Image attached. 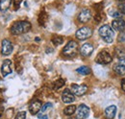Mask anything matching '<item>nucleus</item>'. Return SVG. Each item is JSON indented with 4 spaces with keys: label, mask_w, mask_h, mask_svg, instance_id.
<instances>
[{
    "label": "nucleus",
    "mask_w": 125,
    "mask_h": 119,
    "mask_svg": "<svg viewBox=\"0 0 125 119\" xmlns=\"http://www.w3.org/2000/svg\"><path fill=\"white\" fill-rule=\"evenodd\" d=\"M30 29H31V23L29 21H17L12 26L11 33L15 36H17L27 33L28 31H30Z\"/></svg>",
    "instance_id": "f257e3e1"
},
{
    "label": "nucleus",
    "mask_w": 125,
    "mask_h": 119,
    "mask_svg": "<svg viewBox=\"0 0 125 119\" xmlns=\"http://www.w3.org/2000/svg\"><path fill=\"white\" fill-rule=\"evenodd\" d=\"M99 35L100 37L108 43H112L113 40H114V30L109 25H103L102 27H100L99 29Z\"/></svg>",
    "instance_id": "f03ea898"
},
{
    "label": "nucleus",
    "mask_w": 125,
    "mask_h": 119,
    "mask_svg": "<svg viewBox=\"0 0 125 119\" xmlns=\"http://www.w3.org/2000/svg\"><path fill=\"white\" fill-rule=\"evenodd\" d=\"M77 53H78V44L74 40H70L69 42H67V44L62 49V54L69 58L75 57Z\"/></svg>",
    "instance_id": "7ed1b4c3"
},
{
    "label": "nucleus",
    "mask_w": 125,
    "mask_h": 119,
    "mask_svg": "<svg viewBox=\"0 0 125 119\" xmlns=\"http://www.w3.org/2000/svg\"><path fill=\"white\" fill-rule=\"evenodd\" d=\"M112 60H113V58L107 51H101L95 59V61L100 64H108Z\"/></svg>",
    "instance_id": "20e7f679"
},
{
    "label": "nucleus",
    "mask_w": 125,
    "mask_h": 119,
    "mask_svg": "<svg viewBox=\"0 0 125 119\" xmlns=\"http://www.w3.org/2000/svg\"><path fill=\"white\" fill-rule=\"evenodd\" d=\"M92 35H93V31H92L91 28H89V27H82V28H80V29L77 30V32H76V34H75L76 38H77L78 40H87V39H89Z\"/></svg>",
    "instance_id": "39448f33"
},
{
    "label": "nucleus",
    "mask_w": 125,
    "mask_h": 119,
    "mask_svg": "<svg viewBox=\"0 0 125 119\" xmlns=\"http://www.w3.org/2000/svg\"><path fill=\"white\" fill-rule=\"evenodd\" d=\"M90 114V108L86 105H80L76 110V117L77 119H85Z\"/></svg>",
    "instance_id": "423d86ee"
},
{
    "label": "nucleus",
    "mask_w": 125,
    "mask_h": 119,
    "mask_svg": "<svg viewBox=\"0 0 125 119\" xmlns=\"http://www.w3.org/2000/svg\"><path fill=\"white\" fill-rule=\"evenodd\" d=\"M88 90V87L86 85H76V84H72L71 85V91L73 94L77 95V96H82L84 95Z\"/></svg>",
    "instance_id": "0eeeda50"
},
{
    "label": "nucleus",
    "mask_w": 125,
    "mask_h": 119,
    "mask_svg": "<svg viewBox=\"0 0 125 119\" xmlns=\"http://www.w3.org/2000/svg\"><path fill=\"white\" fill-rule=\"evenodd\" d=\"M1 52L3 55L8 56L13 52V44L9 40H3L1 45Z\"/></svg>",
    "instance_id": "6e6552de"
},
{
    "label": "nucleus",
    "mask_w": 125,
    "mask_h": 119,
    "mask_svg": "<svg viewBox=\"0 0 125 119\" xmlns=\"http://www.w3.org/2000/svg\"><path fill=\"white\" fill-rule=\"evenodd\" d=\"M62 100L63 103L65 104H69V103H72L74 102L75 98H74V94L71 92V90L69 89H65L62 91Z\"/></svg>",
    "instance_id": "1a4fd4ad"
},
{
    "label": "nucleus",
    "mask_w": 125,
    "mask_h": 119,
    "mask_svg": "<svg viewBox=\"0 0 125 119\" xmlns=\"http://www.w3.org/2000/svg\"><path fill=\"white\" fill-rule=\"evenodd\" d=\"M12 61L10 60H5L2 62L1 65V73L3 75V77H6L9 74L12 73Z\"/></svg>",
    "instance_id": "9d476101"
},
{
    "label": "nucleus",
    "mask_w": 125,
    "mask_h": 119,
    "mask_svg": "<svg viewBox=\"0 0 125 119\" xmlns=\"http://www.w3.org/2000/svg\"><path fill=\"white\" fill-rule=\"evenodd\" d=\"M42 108V102L40 100H35L29 106V110H30V112L33 115H35V114H38L39 111H41Z\"/></svg>",
    "instance_id": "9b49d317"
},
{
    "label": "nucleus",
    "mask_w": 125,
    "mask_h": 119,
    "mask_svg": "<svg viewBox=\"0 0 125 119\" xmlns=\"http://www.w3.org/2000/svg\"><path fill=\"white\" fill-rule=\"evenodd\" d=\"M91 17H92V13H91V11H90L89 9H84V10H82L78 15L79 21L82 22V23L88 22V21L91 19Z\"/></svg>",
    "instance_id": "f8f14e48"
},
{
    "label": "nucleus",
    "mask_w": 125,
    "mask_h": 119,
    "mask_svg": "<svg viewBox=\"0 0 125 119\" xmlns=\"http://www.w3.org/2000/svg\"><path fill=\"white\" fill-rule=\"evenodd\" d=\"M93 52H94V46L91 44V43H85V44L81 47V49H80V53L84 57L91 56L93 54Z\"/></svg>",
    "instance_id": "ddd939ff"
},
{
    "label": "nucleus",
    "mask_w": 125,
    "mask_h": 119,
    "mask_svg": "<svg viewBox=\"0 0 125 119\" xmlns=\"http://www.w3.org/2000/svg\"><path fill=\"white\" fill-rule=\"evenodd\" d=\"M112 27L116 31H119V32H123L125 30V21L121 18H117V19H115L113 22H112Z\"/></svg>",
    "instance_id": "4468645a"
},
{
    "label": "nucleus",
    "mask_w": 125,
    "mask_h": 119,
    "mask_svg": "<svg viewBox=\"0 0 125 119\" xmlns=\"http://www.w3.org/2000/svg\"><path fill=\"white\" fill-rule=\"evenodd\" d=\"M116 113V107L115 106H110L105 109V115L108 119H113L115 116Z\"/></svg>",
    "instance_id": "2eb2a0df"
},
{
    "label": "nucleus",
    "mask_w": 125,
    "mask_h": 119,
    "mask_svg": "<svg viewBox=\"0 0 125 119\" xmlns=\"http://www.w3.org/2000/svg\"><path fill=\"white\" fill-rule=\"evenodd\" d=\"M12 1L11 0H0V11L5 12L11 7Z\"/></svg>",
    "instance_id": "dca6fc26"
},
{
    "label": "nucleus",
    "mask_w": 125,
    "mask_h": 119,
    "mask_svg": "<svg viewBox=\"0 0 125 119\" xmlns=\"http://www.w3.org/2000/svg\"><path fill=\"white\" fill-rule=\"evenodd\" d=\"M76 111V107L74 105H70V106H67L64 109H63V113L65 115H72L74 112Z\"/></svg>",
    "instance_id": "f3484780"
},
{
    "label": "nucleus",
    "mask_w": 125,
    "mask_h": 119,
    "mask_svg": "<svg viewBox=\"0 0 125 119\" xmlns=\"http://www.w3.org/2000/svg\"><path fill=\"white\" fill-rule=\"evenodd\" d=\"M114 70L115 71V73L118 75H125V65L123 64H115L114 67Z\"/></svg>",
    "instance_id": "a211bd4d"
},
{
    "label": "nucleus",
    "mask_w": 125,
    "mask_h": 119,
    "mask_svg": "<svg viewBox=\"0 0 125 119\" xmlns=\"http://www.w3.org/2000/svg\"><path fill=\"white\" fill-rule=\"evenodd\" d=\"M76 71L81 75H89L90 73H91V68L88 67V66H85V65H84V66H81V67L77 68Z\"/></svg>",
    "instance_id": "6ab92c4d"
},
{
    "label": "nucleus",
    "mask_w": 125,
    "mask_h": 119,
    "mask_svg": "<svg viewBox=\"0 0 125 119\" xmlns=\"http://www.w3.org/2000/svg\"><path fill=\"white\" fill-rule=\"evenodd\" d=\"M46 21H47V15L44 12H42L40 16H39V22H40V24L42 26H44L45 23H46Z\"/></svg>",
    "instance_id": "aec40b11"
},
{
    "label": "nucleus",
    "mask_w": 125,
    "mask_h": 119,
    "mask_svg": "<svg viewBox=\"0 0 125 119\" xmlns=\"http://www.w3.org/2000/svg\"><path fill=\"white\" fill-rule=\"evenodd\" d=\"M115 54H116V57L119 60L125 59V50L123 48H119L117 47L116 50H115Z\"/></svg>",
    "instance_id": "412c9836"
},
{
    "label": "nucleus",
    "mask_w": 125,
    "mask_h": 119,
    "mask_svg": "<svg viewBox=\"0 0 125 119\" xmlns=\"http://www.w3.org/2000/svg\"><path fill=\"white\" fill-rule=\"evenodd\" d=\"M64 83H65V82H64L62 79H59V80L55 81V83H54V85H53V89H55V90L61 89L62 86L64 85Z\"/></svg>",
    "instance_id": "4be33fe9"
},
{
    "label": "nucleus",
    "mask_w": 125,
    "mask_h": 119,
    "mask_svg": "<svg viewBox=\"0 0 125 119\" xmlns=\"http://www.w3.org/2000/svg\"><path fill=\"white\" fill-rule=\"evenodd\" d=\"M63 40H62V37H59V36H54L52 38V42L54 43V45H60L62 43Z\"/></svg>",
    "instance_id": "5701e85b"
},
{
    "label": "nucleus",
    "mask_w": 125,
    "mask_h": 119,
    "mask_svg": "<svg viewBox=\"0 0 125 119\" xmlns=\"http://www.w3.org/2000/svg\"><path fill=\"white\" fill-rule=\"evenodd\" d=\"M50 108H52V104H51V103H46V104H44L42 106V109H41V113H39L38 115H42V114L46 111V109H50Z\"/></svg>",
    "instance_id": "b1692460"
},
{
    "label": "nucleus",
    "mask_w": 125,
    "mask_h": 119,
    "mask_svg": "<svg viewBox=\"0 0 125 119\" xmlns=\"http://www.w3.org/2000/svg\"><path fill=\"white\" fill-rule=\"evenodd\" d=\"M111 15L113 16V17H115V18H120L121 17V15H122V14L120 13V12H118V11H114V12H112L111 13Z\"/></svg>",
    "instance_id": "393cba45"
},
{
    "label": "nucleus",
    "mask_w": 125,
    "mask_h": 119,
    "mask_svg": "<svg viewBox=\"0 0 125 119\" xmlns=\"http://www.w3.org/2000/svg\"><path fill=\"white\" fill-rule=\"evenodd\" d=\"M26 118V111H20L16 114V119H25Z\"/></svg>",
    "instance_id": "a878e982"
},
{
    "label": "nucleus",
    "mask_w": 125,
    "mask_h": 119,
    "mask_svg": "<svg viewBox=\"0 0 125 119\" xmlns=\"http://www.w3.org/2000/svg\"><path fill=\"white\" fill-rule=\"evenodd\" d=\"M118 9H119V12L122 14V15H125V3H121L118 5Z\"/></svg>",
    "instance_id": "bb28decb"
},
{
    "label": "nucleus",
    "mask_w": 125,
    "mask_h": 119,
    "mask_svg": "<svg viewBox=\"0 0 125 119\" xmlns=\"http://www.w3.org/2000/svg\"><path fill=\"white\" fill-rule=\"evenodd\" d=\"M124 40H125V32H123V33H121V34L119 35V37H118V41L122 42V41H124Z\"/></svg>",
    "instance_id": "cd10ccee"
},
{
    "label": "nucleus",
    "mask_w": 125,
    "mask_h": 119,
    "mask_svg": "<svg viewBox=\"0 0 125 119\" xmlns=\"http://www.w3.org/2000/svg\"><path fill=\"white\" fill-rule=\"evenodd\" d=\"M94 18H95V20H96L97 22H100V21L102 20V16H101V14H100V13H98L97 15H95V17H94Z\"/></svg>",
    "instance_id": "c85d7f7f"
},
{
    "label": "nucleus",
    "mask_w": 125,
    "mask_h": 119,
    "mask_svg": "<svg viewBox=\"0 0 125 119\" xmlns=\"http://www.w3.org/2000/svg\"><path fill=\"white\" fill-rule=\"evenodd\" d=\"M121 89H122L123 91H125V78H123L121 80Z\"/></svg>",
    "instance_id": "c756f323"
},
{
    "label": "nucleus",
    "mask_w": 125,
    "mask_h": 119,
    "mask_svg": "<svg viewBox=\"0 0 125 119\" xmlns=\"http://www.w3.org/2000/svg\"><path fill=\"white\" fill-rule=\"evenodd\" d=\"M38 116H39L40 119H48V116L47 115H43V114L42 115H38Z\"/></svg>",
    "instance_id": "7c9ffc66"
},
{
    "label": "nucleus",
    "mask_w": 125,
    "mask_h": 119,
    "mask_svg": "<svg viewBox=\"0 0 125 119\" xmlns=\"http://www.w3.org/2000/svg\"><path fill=\"white\" fill-rule=\"evenodd\" d=\"M14 2H15V4H16V7H17V6H19V4H20L21 0H14Z\"/></svg>",
    "instance_id": "2f4dec72"
},
{
    "label": "nucleus",
    "mask_w": 125,
    "mask_h": 119,
    "mask_svg": "<svg viewBox=\"0 0 125 119\" xmlns=\"http://www.w3.org/2000/svg\"><path fill=\"white\" fill-rule=\"evenodd\" d=\"M2 113H3V109L0 107V117H1V115H2Z\"/></svg>",
    "instance_id": "473e14b6"
},
{
    "label": "nucleus",
    "mask_w": 125,
    "mask_h": 119,
    "mask_svg": "<svg viewBox=\"0 0 125 119\" xmlns=\"http://www.w3.org/2000/svg\"><path fill=\"white\" fill-rule=\"evenodd\" d=\"M118 1H125V0H118Z\"/></svg>",
    "instance_id": "72a5a7b5"
}]
</instances>
